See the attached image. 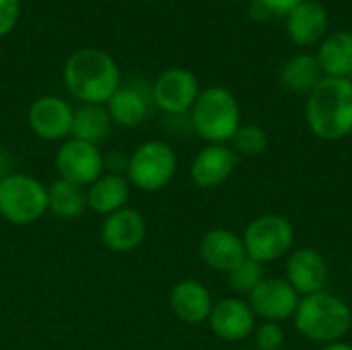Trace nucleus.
I'll return each instance as SVG.
<instances>
[{"label":"nucleus","mask_w":352,"mask_h":350,"mask_svg":"<svg viewBox=\"0 0 352 350\" xmlns=\"http://www.w3.org/2000/svg\"><path fill=\"white\" fill-rule=\"evenodd\" d=\"M239 157L227 144H208L192 161V182L202 190H214L223 186L237 169Z\"/></svg>","instance_id":"14"},{"label":"nucleus","mask_w":352,"mask_h":350,"mask_svg":"<svg viewBox=\"0 0 352 350\" xmlns=\"http://www.w3.org/2000/svg\"><path fill=\"white\" fill-rule=\"evenodd\" d=\"M151 91H153V103L159 109L171 116H179L194 107L200 95V85L192 70L175 66L163 70L153 83Z\"/></svg>","instance_id":"8"},{"label":"nucleus","mask_w":352,"mask_h":350,"mask_svg":"<svg viewBox=\"0 0 352 350\" xmlns=\"http://www.w3.org/2000/svg\"><path fill=\"white\" fill-rule=\"evenodd\" d=\"M72 113L74 109L56 95H43L35 99L29 107L27 122L31 132L41 140H64L72 132Z\"/></svg>","instance_id":"12"},{"label":"nucleus","mask_w":352,"mask_h":350,"mask_svg":"<svg viewBox=\"0 0 352 350\" xmlns=\"http://www.w3.org/2000/svg\"><path fill=\"white\" fill-rule=\"evenodd\" d=\"M305 122L311 134L326 142H338L352 134V80L324 76L307 95Z\"/></svg>","instance_id":"1"},{"label":"nucleus","mask_w":352,"mask_h":350,"mask_svg":"<svg viewBox=\"0 0 352 350\" xmlns=\"http://www.w3.org/2000/svg\"><path fill=\"white\" fill-rule=\"evenodd\" d=\"M248 14H250V19L256 21V23H264V21H270V19H272V14L268 12V8L264 6L262 0H252L250 6H248Z\"/></svg>","instance_id":"30"},{"label":"nucleus","mask_w":352,"mask_h":350,"mask_svg":"<svg viewBox=\"0 0 352 350\" xmlns=\"http://www.w3.org/2000/svg\"><path fill=\"white\" fill-rule=\"evenodd\" d=\"M301 297L299 293L287 283V278H270L266 276L250 295L248 303L256 318H262L264 322H285L295 316L297 305Z\"/></svg>","instance_id":"10"},{"label":"nucleus","mask_w":352,"mask_h":350,"mask_svg":"<svg viewBox=\"0 0 352 350\" xmlns=\"http://www.w3.org/2000/svg\"><path fill=\"white\" fill-rule=\"evenodd\" d=\"M301 336L322 347L340 342L352 330L351 305L330 291L301 297L293 316Z\"/></svg>","instance_id":"3"},{"label":"nucleus","mask_w":352,"mask_h":350,"mask_svg":"<svg viewBox=\"0 0 352 350\" xmlns=\"http://www.w3.org/2000/svg\"><path fill=\"white\" fill-rule=\"evenodd\" d=\"M103 169V155L97 144L70 138L56 153L58 177L76 186H91L95 179L101 177Z\"/></svg>","instance_id":"9"},{"label":"nucleus","mask_w":352,"mask_h":350,"mask_svg":"<svg viewBox=\"0 0 352 350\" xmlns=\"http://www.w3.org/2000/svg\"><path fill=\"white\" fill-rule=\"evenodd\" d=\"M322 78L324 72L314 54H297L289 58L280 68V85L291 93L309 95Z\"/></svg>","instance_id":"22"},{"label":"nucleus","mask_w":352,"mask_h":350,"mask_svg":"<svg viewBox=\"0 0 352 350\" xmlns=\"http://www.w3.org/2000/svg\"><path fill=\"white\" fill-rule=\"evenodd\" d=\"M111 130V118L105 105L99 103H80L72 113V132L70 136L89 144H99L107 138Z\"/></svg>","instance_id":"23"},{"label":"nucleus","mask_w":352,"mask_h":350,"mask_svg":"<svg viewBox=\"0 0 352 350\" xmlns=\"http://www.w3.org/2000/svg\"><path fill=\"white\" fill-rule=\"evenodd\" d=\"M47 212V188L33 175L8 173L0 179V217L12 225H31Z\"/></svg>","instance_id":"5"},{"label":"nucleus","mask_w":352,"mask_h":350,"mask_svg":"<svg viewBox=\"0 0 352 350\" xmlns=\"http://www.w3.org/2000/svg\"><path fill=\"white\" fill-rule=\"evenodd\" d=\"M266 278L264 274V264L252 260V258H245L239 266H235L229 274H227V281H229V287L239 293V295H250L262 281Z\"/></svg>","instance_id":"26"},{"label":"nucleus","mask_w":352,"mask_h":350,"mask_svg":"<svg viewBox=\"0 0 352 350\" xmlns=\"http://www.w3.org/2000/svg\"><path fill=\"white\" fill-rule=\"evenodd\" d=\"M264 6L272 17H287L291 10H295L303 0H262Z\"/></svg>","instance_id":"29"},{"label":"nucleus","mask_w":352,"mask_h":350,"mask_svg":"<svg viewBox=\"0 0 352 350\" xmlns=\"http://www.w3.org/2000/svg\"><path fill=\"white\" fill-rule=\"evenodd\" d=\"M87 208V192L82 186L66 182L62 177L54 179L47 188V210L58 219H76Z\"/></svg>","instance_id":"24"},{"label":"nucleus","mask_w":352,"mask_h":350,"mask_svg":"<svg viewBox=\"0 0 352 350\" xmlns=\"http://www.w3.org/2000/svg\"><path fill=\"white\" fill-rule=\"evenodd\" d=\"M208 324L221 340L239 342L256 330V314L248 301L239 297H227L214 303Z\"/></svg>","instance_id":"16"},{"label":"nucleus","mask_w":352,"mask_h":350,"mask_svg":"<svg viewBox=\"0 0 352 350\" xmlns=\"http://www.w3.org/2000/svg\"><path fill=\"white\" fill-rule=\"evenodd\" d=\"M231 142H233L231 149L237 153V157H245V159L262 157L270 146L268 132L258 124H241Z\"/></svg>","instance_id":"25"},{"label":"nucleus","mask_w":352,"mask_h":350,"mask_svg":"<svg viewBox=\"0 0 352 350\" xmlns=\"http://www.w3.org/2000/svg\"><path fill=\"white\" fill-rule=\"evenodd\" d=\"M351 276H352V262H351Z\"/></svg>","instance_id":"33"},{"label":"nucleus","mask_w":352,"mask_h":350,"mask_svg":"<svg viewBox=\"0 0 352 350\" xmlns=\"http://www.w3.org/2000/svg\"><path fill=\"white\" fill-rule=\"evenodd\" d=\"M285 278L299 293V297H307L326 291L330 268L326 258L316 248H299L289 254Z\"/></svg>","instance_id":"11"},{"label":"nucleus","mask_w":352,"mask_h":350,"mask_svg":"<svg viewBox=\"0 0 352 350\" xmlns=\"http://www.w3.org/2000/svg\"><path fill=\"white\" fill-rule=\"evenodd\" d=\"M194 132L208 144H227L241 126V107L237 97L225 87H208L200 91L190 109Z\"/></svg>","instance_id":"4"},{"label":"nucleus","mask_w":352,"mask_h":350,"mask_svg":"<svg viewBox=\"0 0 352 350\" xmlns=\"http://www.w3.org/2000/svg\"><path fill=\"white\" fill-rule=\"evenodd\" d=\"M285 330L276 322H264L256 330V349L258 350H280L285 347Z\"/></svg>","instance_id":"27"},{"label":"nucleus","mask_w":352,"mask_h":350,"mask_svg":"<svg viewBox=\"0 0 352 350\" xmlns=\"http://www.w3.org/2000/svg\"><path fill=\"white\" fill-rule=\"evenodd\" d=\"M171 311L177 320L190 326H198L208 322L214 301L210 291L196 278H184L179 281L169 295Z\"/></svg>","instance_id":"19"},{"label":"nucleus","mask_w":352,"mask_h":350,"mask_svg":"<svg viewBox=\"0 0 352 350\" xmlns=\"http://www.w3.org/2000/svg\"><path fill=\"white\" fill-rule=\"evenodd\" d=\"M64 85L68 93L80 103H107L122 85L116 60L97 47H82L74 52L64 64Z\"/></svg>","instance_id":"2"},{"label":"nucleus","mask_w":352,"mask_h":350,"mask_svg":"<svg viewBox=\"0 0 352 350\" xmlns=\"http://www.w3.org/2000/svg\"><path fill=\"white\" fill-rule=\"evenodd\" d=\"M245 256L260 262L270 264L291 254L295 243V229L283 215L266 212L256 217L241 235Z\"/></svg>","instance_id":"6"},{"label":"nucleus","mask_w":352,"mask_h":350,"mask_svg":"<svg viewBox=\"0 0 352 350\" xmlns=\"http://www.w3.org/2000/svg\"><path fill=\"white\" fill-rule=\"evenodd\" d=\"M130 196V182L126 175L107 173L95 179L87 190V206L97 215H111L126 206Z\"/></svg>","instance_id":"21"},{"label":"nucleus","mask_w":352,"mask_h":350,"mask_svg":"<svg viewBox=\"0 0 352 350\" xmlns=\"http://www.w3.org/2000/svg\"><path fill=\"white\" fill-rule=\"evenodd\" d=\"M285 19H287V35L299 47H311L316 43H322L330 27L328 10L318 0H303Z\"/></svg>","instance_id":"18"},{"label":"nucleus","mask_w":352,"mask_h":350,"mask_svg":"<svg viewBox=\"0 0 352 350\" xmlns=\"http://www.w3.org/2000/svg\"><path fill=\"white\" fill-rule=\"evenodd\" d=\"M324 76L351 78L352 76V31H336L326 35L316 54Z\"/></svg>","instance_id":"20"},{"label":"nucleus","mask_w":352,"mask_h":350,"mask_svg":"<svg viewBox=\"0 0 352 350\" xmlns=\"http://www.w3.org/2000/svg\"><path fill=\"white\" fill-rule=\"evenodd\" d=\"M177 171L175 151L163 140L142 142L128 161L126 177L130 186L142 192H159L173 179Z\"/></svg>","instance_id":"7"},{"label":"nucleus","mask_w":352,"mask_h":350,"mask_svg":"<svg viewBox=\"0 0 352 350\" xmlns=\"http://www.w3.org/2000/svg\"><path fill=\"white\" fill-rule=\"evenodd\" d=\"M198 254L210 270L225 274H229L248 258L241 235L225 227H214L206 231L198 243Z\"/></svg>","instance_id":"13"},{"label":"nucleus","mask_w":352,"mask_h":350,"mask_svg":"<svg viewBox=\"0 0 352 350\" xmlns=\"http://www.w3.org/2000/svg\"><path fill=\"white\" fill-rule=\"evenodd\" d=\"M153 105V91L142 83H124L105 103L111 122L124 128H134L146 120Z\"/></svg>","instance_id":"17"},{"label":"nucleus","mask_w":352,"mask_h":350,"mask_svg":"<svg viewBox=\"0 0 352 350\" xmlns=\"http://www.w3.org/2000/svg\"><path fill=\"white\" fill-rule=\"evenodd\" d=\"M320 350H352V344L344 342V340H340V342H332V344H326V347H322Z\"/></svg>","instance_id":"31"},{"label":"nucleus","mask_w":352,"mask_h":350,"mask_svg":"<svg viewBox=\"0 0 352 350\" xmlns=\"http://www.w3.org/2000/svg\"><path fill=\"white\" fill-rule=\"evenodd\" d=\"M146 237V221L136 208H120L105 217L101 225V241L116 254L136 250Z\"/></svg>","instance_id":"15"},{"label":"nucleus","mask_w":352,"mask_h":350,"mask_svg":"<svg viewBox=\"0 0 352 350\" xmlns=\"http://www.w3.org/2000/svg\"><path fill=\"white\" fill-rule=\"evenodd\" d=\"M241 350H258V349H241Z\"/></svg>","instance_id":"32"},{"label":"nucleus","mask_w":352,"mask_h":350,"mask_svg":"<svg viewBox=\"0 0 352 350\" xmlns=\"http://www.w3.org/2000/svg\"><path fill=\"white\" fill-rule=\"evenodd\" d=\"M21 14V0H0V37L16 27Z\"/></svg>","instance_id":"28"}]
</instances>
